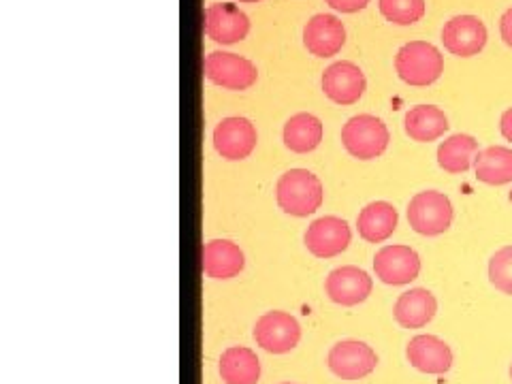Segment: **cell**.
Returning a JSON list of instances; mask_svg holds the SVG:
<instances>
[{"label": "cell", "instance_id": "obj_1", "mask_svg": "<svg viewBox=\"0 0 512 384\" xmlns=\"http://www.w3.org/2000/svg\"><path fill=\"white\" fill-rule=\"evenodd\" d=\"M276 197L280 210L303 218L314 214L323 203V184L308 169H291L278 180Z\"/></svg>", "mask_w": 512, "mask_h": 384}, {"label": "cell", "instance_id": "obj_2", "mask_svg": "<svg viewBox=\"0 0 512 384\" xmlns=\"http://www.w3.org/2000/svg\"><path fill=\"white\" fill-rule=\"evenodd\" d=\"M395 69L408 86H429L440 79L444 58L436 45L427 41H410L395 56Z\"/></svg>", "mask_w": 512, "mask_h": 384}, {"label": "cell", "instance_id": "obj_3", "mask_svg": "<svg viewBox=\"0 0 512 384\" xmlns=\"http://www.w3.org/2000/svg\"><path fill=\"white\" fill-rule=\"evenodd\" d=\"M389 128L376 116L361 114L350 118L342 128V143L350 156L372 160L389 148Z\"/></svg>", "mask_w": 512, "mask_h": 384}, {"label": "cell", "instance_id": "obj_4", "mask_svg": "<svg viewBox=\"0 0 512 384\" xmlns=\"http://www.w3.org/2000/svg\"><path fill=\"white\" fill-rule=\"evenodd\" d=\"M408 222L419 235L436 237L446 233L453 222L451 199L438 190L419 192L408 205Z\"/></svg>", "mask_w": 512, "mask_h": 384}, {"label": "cell", "instance_id": "obj_5", "mask_svg": "<svg viewBox=\"0 0 512 384\" xmlns=\"http://www.w3.org/2000/svg\"><path fill=\"white\" fill-rule=\"evenodd\" d=\"M203 71L212 84L227 90H248L259 79V71L248 58L229 52H212L203 62Z\"/></svg>", "mask_w": 512, "mask_h": 384}, {"label": "cell", "instance_id": "obj_6", "mask_svg": "<svg viewBox=\"0 0 512 384\" xmlns=\"http://www.w3.org/2000/svg\"><path fill=\"white\" fill-rule=\"evenodd\" d=\"M327 363L329 370L338 378L361 380L376 370L378 357L372 346H367L365 342L342 340L329 350Z\"/></svg>", "mask_w": 512, "mask_h": 384}, {"label": "cell", "instance_id": "obj_7", "mask_svg": "<svg viewBox=\"0 0 512 384\" xmlns=\"http://www.w3.org/2000/svg\"><path fill=\"white\" fill-rule=\"evenodd\" d=\"M254 340L267 352L284 355L291 352L301 340V327L297 318L286 312H267L254 327Z\"/></svg>", "mask_w": 512, "mask_h": 384}, {"label": "cell", "instance_id": "obj_8", "mask_svg": "<svg viewBox=\"0 0 512 384\" xmlns=\"http://www.w3.org/2000/svg\"><path fill=\"white\" fill-rule=\"evenodd\" d=\"M203 26L205 35L222 45L244 41L250 32L248 15L231 3H216L207 7L203 13Z\"/></svg>", "mask_w": 512, "mask_h": 384}, {"label": "cell", "instance_id": "obj_9", "mask_svg": "<svg viewBox=\"0 0 512 384\" xmlns=\"http://www.w3.org/2000/svg\"><path fill=\"white\" fill-rule=\"evenodd\" d=\"M376 278L391 286H404L421 274V256L410 246H384L374 259Z\"/></svg>", "mask_w": 512, "mask_h": 384}, {"label": "cell", "instance_id": "obj_10", "mask_svg": "<svg viewBox=\"0 0 512 384\" xmlns=\"http://www.w3.org/2000/svg\"><path fill=\"white\" fill-rule=\"evenodd\" d=\"M442 43L453 56H476L487 45V26L476 15H457L444 24Z\"/></svg>", "mask_w": 512, "mask_h": 384}, {"label": "cell", "instance_id": "obj_11", "mask_svg": "<svg viewBox=\"0 0 512 384\" xmlns=\"http://www.w3.org/2000/svg\"><path fill=\"white\" fill-rule=\"evenodd\" d=\"M372 286L374 284L370 274L355 265L333 269L325 282L329 299L333 303H338V306H346V308L363 303L367 297H370Z\"/></svg>", "mask_w": 512, "mask_h": 384}, {"label": "cell", "instance_id": "obj_12", "mask_svg": "<svg viewBox=\"0 0 512 384\" xmlns=\"http://www.w3.org/2000/svg\"><path fill=\"white\" fill-rule=\"evenodd\" d=\"M367 79L355 62H335L323 73V90L327 99L338 105H355L365 94Z\"/></svg>", "mask_w": 512, "mask_h": 384}, {"label": "cell", "instance_id": "obj_13", "mask_svg": "<svg viewBox=\"0 0 512 384\" xmlns=\"http://www.w3.org/2000/svg\"><path fill=\"white\" fill-rule=\"evenodd\" d=\"M214 148L227 160H244L256 148V128L248 118H224L214 128Z\"/></svg>", "mask_w": 512, "mask_h": 384}, {"label": "cell", "instance_id": "obj_14", "mask_svg": "<svg viewBox=\"0 0 512 384\" xmlns=\"http://www.w3.org/2000/svg\"><path fill=\"white\" fill-rule=\"evenodd\" d=\"M350 244L348 222L338 216L314 220L306 231V246L318 259H331L342 254Z\"/></svg>", "mask_w": 512, "mask_h": 384}, {"label": "cell", "instance_id": "obj_15", "mask_svg": "<svg viewBox=\"0 0 512 384\" xmlns=\"http://www.w3.org/2000/svg\"><path fill=\"white\" fill-rule=\"evenodd\" d=\"M346 43L344 24L331 13H318L303 28V45L318 58H331Z\"/></svg>", "mask_w": 512, "mask_h": 384}, {"label": "cell", "instance_id": "obj_16", "mask_svg": "<svg viewBox=\"0 0 512 384\" xmlns=\"http://www.w3.org/2000/svg\"><path fill=\"white\" fill-rule=\"evenodd\" d=\"M406 355L414 370L442 376L453 367V350L436 335H416L410 340Z\"/></svg>", "mask_w": 512, "mask_h": 384}, {"label": "cell", "instance_id": "obj_17", "mask_svg": "<svg viewBox=\"0 0 512 384\" xmlns=\"http://www.w3.org/2000/svg\"><path fill=\"white\" fill-rule=\"evenodd\" d=\"M244 265V252L229 239H214L203 246V271L214 280L235 278Z\"/></svg>", "mask_w": 512, "mask_h": 384}, {"label": "cell", "instance_id": "obj_18", "mask_svg": "<svg viewBox=\"0 0 512 384\" xmlns=\"http://www.w3.org/2000/svg\"><path fill=\"white\" fill-rule=\"evenodd\" d=\"M395 320L406 329H421L434 320L438 312V301L427 288H412L399 295L395 303Z\"/></svg>", "mask_w": 512, "mask_h": 384}, {"label": "cell", "instance_id": "obj_19", "mask_svg": "<svg viewBox=\"0 0 512 384\" xmlns=\"http://www.w3.org/2000/svg\"><path fill=\"white\" fill-rule=\"evenodd\" d=\"M397 210L387 201H374L365 205L359 218H357V229L359 235L370 244H380L384 239H389L397 229Z\"/></svg>", "mask_w": 512, "mask_h": 384}, {"label": "cell", "instance_id": "obj_20", "mask_svg": "<svg viewBox=\"0 0 512 384\" xmlns=\"http://www.w3.org/2000/svg\"><path fill=\"white\" fill-rule=\"evenodd\" d=\"M220 376L227 384H256L261 378V361L250 348L233 346L222 352Z\"/></svg>", "mask_w": 512, "mask_h": 384}, {"label": "cell", "instance_id": "obj_21", "mask_svg": "<svg viewBox=\"0 0 512 384\" xmlns=\"http://www.w3.org/2000/svg\"><path fill=\"white\" fill-rule=\"evenodd\" d=\"M406 133L419 143H429L440 139L448 131V118L442 109L434 105L412 107L406 114Z\"/></svg>", "mask_w": 512, "mask_h": 384}, {"label": "cell", "instance_id": "obj_22", "mask_svg": "<svg viewBox=\"0 0 512 384\" xmlns=\"http://www.w3.org/2000/svg\"><path fill=\"white\" fill-rule=\"evenodd\" d=\"M476 178L489 186H504L512 182V150L504 146H491L478 152L474 160Z\"/></svg>", "mask_w": 512, "mask_h": 384}, {"label": "cell", "instance_id": "obj_23", "mask_svg": "<svg viewBox=\"0 0 512 384\" xmlns=\"http://www.w3.org/2000/svg\"><path fill=\"white\" fill-rule=\"evenodd\" d=\"M323 141V122L312 114H297L284 124L286 148L297 154H308L316 150Z\"/></svg>", "mask_w": 512, "mask_h": 384}, {"label": "cell", "instance_id": "obj_24", "mask_svg": "<svg viewBox=\"0 0 512 384\" xmlns=\"http://www.w3.org/2000/svg\"><path fill=\"white\" fill-rule=\"evenodd\" d=\"M478 156V141L472 135H453L440 143L438 165L446 173H466Z\"/></svg>", "mask_w": 512, "mask_h": 384}, {"label": "cell", "instance_id": "obj_25", "mask_svg": "<svg viewBox=\"0 0 512 384\" xmlns=\"http://www.w3.org/2000/svg\"><path fill=\"white\" fill-rule=\"evenodd\" d=\"M384 20L397 26H410L425 15V0H378Z\"/></svg>", "mask_w": 512, "mask_h": 384}, {"label": "cell", "instance_id": "obj_26", "mask_svg": "<svg viewBox=\"0 0 512 384\" xmlns=\"http://www.w3.org/2000/svg\"><path fill=\"white\" fill-rule=\"evenodd\" d=\"M489 280L498 291L512 295V246H506L491 256Z\"/></svg>", "mask_w": 512, "mask_h": 384}, {"label": "cell", "instance_id": "obj_27", "mask_svg": "<svg viewBox=\"0 0 512 384\" xmlns=\"http://www.w3.org/2000/svg\"><path fill=\"white\" fill-rule=\"evenodd\" d=\"M325 3L335 11L357 13V11H363L367 5H370V0H325Z\"/></svg>", "mask_w": 512, "mask_h": 384}, {"label": "cell", "instance_id": "obj_28", "mask_svg": "<svg viewBox=\"0 0 512 384\" xmlns=\"http://www.w3.org/2000/svg\"><path fill=\"white\" fill-rule=\"evenodd\" d=\"M500 35L508 47H512V7L502 15L500 20Z\"/></svg>", "mask_w": 512, "mask_h": 384}, {"label": "cell", "instance_id": "obj_29", "mask_svg": "<svg viewBox=\"0 0 512 384\" xmlns=\"http://www.w3.org/2000/svg\"><path fill=\"white\" fill-rule=\"evenodd\" d=\"M500 131L508 141H512V107L508 111H504V116L500 120Z\"/></svg>", "mask_w": 512, "mask_h": 384}, {"label": "cell", "instance_id": "obj_30", "mask_svg": "<svg viewBox=\"0 0 512 384\" xmlns=\"http://www.w3.org/2000/svg\"><path fill=\"white\" fill-rule=\"evenodd\" d=\"M239 3H259V0H239Z\"/></svg>", "mask_w": 512, "mask_h": 384}, {"label": "cell", "instance_id": "obj_31", "mask_svg": "<svg viewBox=\"0 0 512 384\" xmlns=\"http://www.w3.org/2000/svg\"><path fill=\"white\" fill-rule=\"evenodd\" d=\"M510 378H512V365H510Z\"/></svg>", "mask_w": 512, "mask_h": 384}, {"label": "cell", "instance_id": "obj_32", "mask_svg": "<svg viewBox=\"0 0 512 384\" xmlns=\"http://www.w3.org/2000/svg\"><path fill=\"white\" fill-rule=\"evenodd\" d=\"M284 384H291V382H284Z\"/></svg>", "mask_w": 512, "mask_h": 384}]
</instances>
